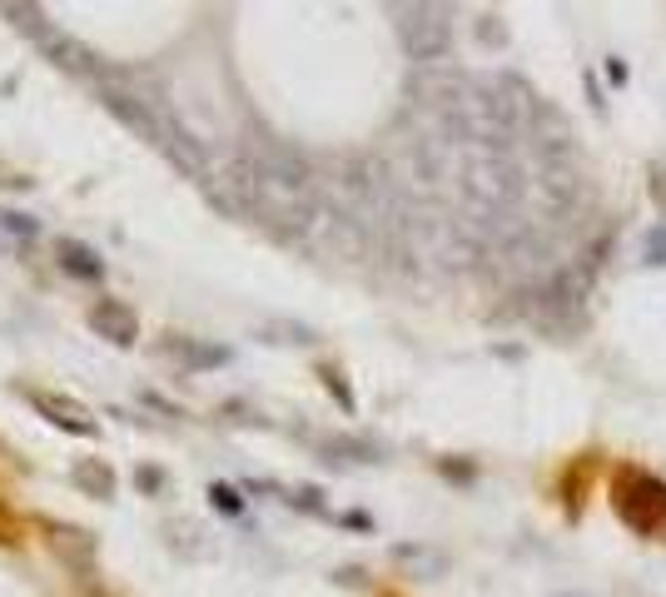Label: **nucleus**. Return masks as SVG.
<instances>
[{
	"instance_id": "5",
	"label": "nucleus",
	"mask_w": 666,
	"mask_h": 597,
	"mask_svg": "<svg viewBox=\"0 0 666 597\" xmlns=\"http://www.w3.org/2000/svg\"><path fill=\"white\" fill-rule=\"evenodd\" d=\"M652 199L662 205V214H666V169H652Z\"/></svg>"
},
{
	"instance_id": "4",
	"label": "nucleus",
	"mask_w": 666,
	"mask_h": 597,
	"mask_svg": "<svg viewBox=\"0 0 666 597\" xmlns=\"http://www.w3.org/2000/svg\"><path fill=\"white\" fill-rule=\"evenodd\" d=\"M646 264H666V229L646 234Z\"/></svg>"
},
{
	"instance_id": "1",
	"label": "nucleus",
	"mask_w": 666,
	"mask_h": 597,
	"mask_svg": "<svg viewBox=\"0 0 666 597\" xmlns=\"http://www.w3.org/2000/svg\"><path fill=\"white\" fill-rule=\"evenodd\" d=\"M616 507H622V517L632 527L656 533V527H666V483H656V478H646V473H632L616 488Z\"/></svg>"
},
{
	"instance_id": "3",
	"label": "nucleus",
	"mask_w": 666,
	"mask_h": 597,
	"mask_svg": "<svg viewBox=\"0 0 666 597\" xmlns=\"http://www.w3.org/2000/svg\"><path fill=\"white\" fill-rule=\"evenodd\" d=\"M60 254H70L65 264L75 269V274H99V259H89V249H80V244H60Z\"/></svg>"
},
{
	"instance_id": "2",
	"label": "nucleus",
	"mask_w": 666,
	"mask_h": 597,
	"mask_svg": "<svg viewBox=\"0 0 666 597\" xmlns=\"http://www.w3.org/2000/svg\"><path fill=\"white\" fill-rule=\"evenodd\" d=\"M89 324H95L99 334H109L115 344H129V338H135V314H129L119 298H105V304L89 314Z\"/></svg>"
}]
</instances>
